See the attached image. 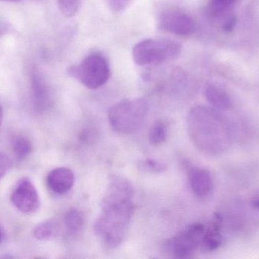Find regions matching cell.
Segmentation results:
<instances>
[{"label": "cell", "instance_id": "obj_4", "mask_svg": "<svg viewBox=\"0 0 259 259\" xmlns=\"http://www.w3.org/2000/svg\"><path fill=\"white\" fill-rule=\"evenodd\" d=\"M182 46L178 41L170 39L143 40L134 46L133 59L140 66L157 65L178 58Z\"/></svg>", "mask_w": 259, "mask_h": 259}, {"label": "cell", "instance_id": "obj_9", "mask_svg": "<svg viewBox=\"0 0 259 259\" xmlns=\"http://www.w3.org/2000/svg\"><path fill=\"white\" fill-rule=\"evenodd\" d=\"M31 88L35 109L39 113L44 112L51 105V91L44 76L37 71L32 72Z\"/></svg>", "mask_w": 259, "mask_h": 259}, {"label": "cell", "instance_id": "obj_10", "mask_svg": "<svg viewBox=\"0 0 259 259\" xmlns=\"http://www.w3.org/2000/svg\"><path fill=\"white\" fill-rule=\"evenodd\" d=\"M74 174L67 167H59L47 175V184L53 193L63 195L71 190L74 184Z\"/></svg>", "mask_w": 259, "mask_h": 259}, {"label": "cell", "instance_id": "obj_2", "mask_svg": "<svg viewBox=\"0 0 259 259\" xmlns=\"http://www.w3.org/2000/svg\"><path fill=\"white\" fill-rule=\"evenodd\" d=\"M149 111L143 98L124 99L109 109L108 117L114 130L123 134L132 133L140 129Z\"/></svg>", "mask_w": 259, "mask_h": 259}, {"label": "cell", "instance_id": "obj_22", "mask_svg": "<svg viewBox=\"0 0 259 259\" xmlns=\"http://www.w3.org/2000/svg\"><path fill=\"white\" fill-rule=\"evenodd\" d=\"M236 25V18L234 16H231L227 18L226 21L223 24V29L225 31H231Z\"/></svg>", "mask_w": 259, "mask_h": 259}, {"label": "cell", "instance_id": "obj_3", "mask_svg": "<svg viewBox=\"0 0 259 259\" xmlns=\"http://www.w3.org/2000/svg\"><path fill=\"white\" fill-rule=\"evenodd\" d=\"M217 117L214 111L204 106H196L189 113V133L193 142L201 151L211 152L215 150L214 138L219 126Z\"/></svg>", "mask_w": 259, "mask_h": 259}, {"label": "cell", "instance_id": "obj_11", "mask_svg": "<svg viewBox=\"0 0 259 259\" xmlns=\"http://www.w3.org/2000/svg\"><path fill=\"white\" fill-rule=\"evenodd\" d=\"M190 184L192 191L198 197H207L212 191V178L209 172L204 169L192 170L190 174Z\"/></svg>", "mask_w": 259, "mask_h": 259}, {"label": "cell", "instance_id": "obj_12", "mask_svg": "<svg viewBox=\"0 0 259 259\" xmlns=\"http://www.w3.org/2000/svg\"><path fill=\"white\" fill-rule=\"evenodd\" d=\"M206 100L214 107L220 109H228L232 105L231 97L225 91L215 85H208L205 88Z\"/></svg>", "mask_w": 259, "mask_h": 259}, {"label": "cell", "instance_id": "obj_13", "mask_svg": "<svg viewBox=\"0 0 259 259\" xmlns=\"http://www.w3.org/2000/svg\"><path fill=\"white\" fill-rule=\"evenodd\" d=\"M12 149L17 160L23 161L31 153L32 144L26 137L17 136L12 141Z\"/></svg>", "mask_w": 259, "mask_h": 259}, {"label": "cell", "instance_id": "obj_7", "mask_svg": "<svg viewBox=\"0 0 259 259\" xmlns=\"http://www.w3.org/2000/svg\"><path fill=\"white\" fill-rule=\"evenodd\" d=\"M160 28L177 36H188L196 31V24L190 15L180 9H167L161 14Z\"/></svg>", "mask_w": 259, "mask_h": 259}, {"label": "cell", "instance_id": "obj_16", "mask_svg": "<svg viewBox=\"0 0 259 259\" xmlns=\"http://www.w3.org/2000/svg\"><path fill=\"white\" fill-rule=\"evenodd\" d=\"M56 227L52 220H47L39 224L34 231L33 235L39 240H50L54 235Z\"/></svg>", "mask_w": 259, "mask_h": 259}, {"label": "cell", "instance_id": "obj_15", "mask_svg": "<svg viewBox=\"0 0 259 259\" xmlns=\"http://www.w3.org/2000/svg\"><path fill=\"white\" fill-rule=\"evenodd\" d=\"M167 138V128L162 122L158 121L152 125L149 132V141L153 146L162 144Z\"/></svg>", "mask_w": 259, "mask_h": 259}, {"label": "cell", "instance_id": "obj_20", "mask_svg": "<svg viewBox=\"0 0 259 259\" xmlns=\"http://www.w3.org/2000/svg\"><path fill=\"white\" fill-rule=\"evenodd\" d=\"M111 10L115 13H121L124 12L132 0H106Z\"/></svg>", "mask_w": 259, "mask_h": 259}, {"label": "cell", "instance_id": "obj_19", "mask_svg": "<svg viewBox=\"0 0 259 259\" xmlns=\"http://www.w3.org/2000/svg\"><path fill=\"white\" fill-rule=\"evenodd\" d=\"M238 0H211V13L216 16H222Z\"/></svg>", "mask_w": 259, "mask_h": 259}, {"label": "cell", "instance_id": "obj_1", "mask_svg": "<svg viewBox=\"0 0 259 259\" xmlns=\"http://www.w3.org/2000/svg\"><path fill=\"white\" fill-rule=\"evenodd\" d=\"M134 189L131 181L121 175H113L101 204V213L94 231L106 247L114 249L124 241L135 211L133 202Z\"/></svg>", "mask_w": 259, "mask_h": 259}, {"label": "cell", "instance_id": "obj_5", "mask_svg": "<svg viewBox=\"0 0 259 259\" xmlns=\"http://www.w3.org/2000/svg\"><path fill=\"white\" fill-rule=\"evenodd\" d=\"M68 72L91 90L98 89L106 85L111 76L110 65L107 59L98 52L90 53L80 63L69 67Z\"/></svg>", "mask_w": 259, "mask_h": 259}, {"label": "cell", "instance_id": "obj_23", "mask_svg": "<svg viewBox=\"0 0 259 259\" xmlns=\"http://www.w3.org/2000/svg\"><path fill=\"white\" fill-rule=\"evenodd\" d=\"M3 107H2L1 104H0V126H1L2 123H3Z\"/></svg>", "mask_w": 259, "mask_h": 259}, {"label": "cell", "instance_id": "obj_25", "mask_svg": "<svg viewBox=\"0 0 259 259\" xmlns=\"http://www.w3.org/2000/svg\"><path fill=\"white\" fill-rule=\"evenodd\" d=\"M0 1H2V2H9V3H11V2L21 1V0H0Z\"/></svg>", "mask_w": 259, "mask_h": 259}, {"label": "cell", "instance_id": "obj_14", "mask_svg": "<svg viewBox=\"0 0 259 259\" xmlns=\"http://www.w3.org/2000/svg\"><path fill=\"white\" fill-rule=\"evenodd\" d=\"M84 219L83 214L79 210L72 208L66 213L65 216V224L70 232L75 234L83 228Z\"/></svg>", "mask_w": 259, "mask_h": 259}, {"label": "cell", "instance_id": "obj_6", "mask_svg": "<svg viewBox=\"0 0 259 259\" xmlns=\"http://www.w3.org/2000/svg\"><path fill=\"white\" fill-rule=\"evenodd\" d=\"M204 234L203 225L195 224L168 240L167 249L176 258H188L202 241Z\"/></svg>", "mask_w": 259, "mask_h": 259}, {"label": "cell", "instance_id": "obj_21", "mask_svg": "<svg viewBox=\"0 0 259 259\" xmlns=\"http://www.w3.org/2000/svg\"><path fill=\"white\" fill-rule=\"evenodd\" d=\"M12 161L4 154L0 153V179L12 167Z\"/></svg>", "mask_w": 259, "mask_h": 259}, {"label": "cell", "instance_id": "obj_17", "mask_svg": "<svg viewBox=\"0 0 259 259\" xmlns=\"http://www.w3.org/2000/svg\"><path fill=\"white\" fill-rule=\"evenodd\" d=\"M167 167L165 163L158 160L146 159L138 163L140 170L149 173H162L167 170Z\"/></svg>", "mask_w": 259, "mask_h": 259}, {"label": "cell", "instance_id": "obj_26", "mask_svg": "<svg viewBox=\"0 0 259 259\" xmlns=\"http://www.w3.org/2000/svg\"><path fill=\"white\" fill-rule=\"evenodd\" d=\"M1 30H2L1 27H0V33H1Z\"/></svg>", "mask_w": 259, "mask_h": 259}, {"label": "cell", "instance_id": "obj_8", "mask_svg": "<svg viewBox=\"0 0 259 259\" xmlns=\"http://www.w3.org/2000/svg\"><path fill=\"white\" fill-rule=\"evenodd\" d=\"M12 204L21 212L31 214L39 209L40 202L34 185L29 178L19 179L11 195Z\"/></svg>", "mask_w": 259, "mask_h": 259}, {"label": "cell", "instance_id": "obj_18", "mask_svg": "<svg viewBox=\"0 0 259 259\" xmlns=\"http://www.w3.org/2000/svg\"><path fill=\"white\" fill-rule=\"evenodd\" d=\"M58 5L61 13L64 16L71 18L78 12L81 0H58Z\"/></svg>", "mask_w": 259, "mask_h": 259}, {"label": "cell", "instance_id": "obj_24", "mask_svg": "<svg viewBox=\"0 0 259 259\" xmlns=\"http://www.w3.org/2000/svg\"><path fill=\"white\" fill-rule=\"evenodd\" d=\"M3 231H2V230L0 229V243L3 242Z\"/></svg>", "mask_w": 259, "mask_h": 259}]
</instances>
